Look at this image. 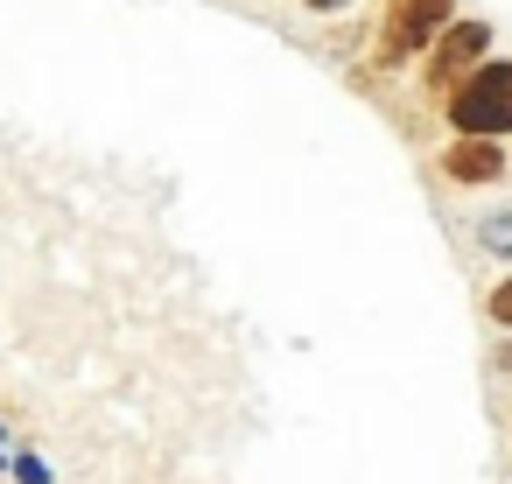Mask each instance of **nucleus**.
Instances as JSON below:
<instances>
[{"mask_svg": "<svg viewBox=\"0 0 512 484\" xmlns=\"http://www.w3.org/2000/svg\"><path fill=\"white\" fill-rule=\"evenodd\" d=\"M449 22H456V0H379V22H372L365 64H372L379 78H393V71L421 64Z\"/></svg>", "mask_w": 512, "mask_h": 484, "instance_id": "1", "label": "nucleus"}, {"mask_svg": "<svg viewBox=\"0 0 512 484\" xmlns=\"http://www.w3.org/2000/svg\"><path fill=\"white\" fill-rule=\"evenodd\" d=\"M449 134H477V141H512V57L477 64L449 99H442Z\"/></svg>", "mask_w": 512, "mask_h": 484, "instance_id": "2", "label": "nucleus"}, {"mask_svg": "<svg viewBox=\"0 0 512 484\" xmlns=\"http://www.w3.org/2000/svg\"><path fill=\"white\" fill-rule=\"evenodd\" d=\"M491 43H498V29L484 22V15H456L442 36H435V50L414 64L421 71V92H428V106H442L477 64H491Z\"/></svg>", "mask_w": 512, "mask_h": 484, "instance_id": "3", "label": "nucleus"}, {"mask_svg": "<svg viewBox=\"0 0 512 484\" xmlns=\"http://www.w3.org/2000/svg\"><path fill=\"white\" fill-rule=\"evenodd\" d=\"M435 176L456 190H498L512 176V148L505 141H477V134H449L435 148Z\"/></svg>", "mask_w": 512, "mask_h": 484, "instance_id": "4", "label": "nucleus"}, {"mask_svg": "<svg viewBox=\"0 0 512 484\" xmlns=\"http://www.w3.org/2000/svg\"><path fill=\"white\" fill-rule=\"evenodd\" d=\"M470 239H477V253H484V260L512 267V204H491V211H477Z\"/></svg>", "mask_w": 512, "mask_h": 484, "instance_id": "5", "label": "nucleus"}, {"mask_svg": "<svg viewBox=\"0 0 512 484\" xmlns=\"http://www.w3.org/2000/svg\"><path fill=\"white\" fill-rule=\"evenodd\" d=\"M484 323H491V330H512V274L484 288Z\"/></svg>", "mask_w": 512, "mask_h": 484, "instance_id": "6", "label": "nucleus"}, {"mask_svg": "<svg viewBox=\"0 0 512 484\" xmlns=\"http://www.w3.org/2000/svg\"><path fill=\"white\" fill-rule=\"evenodd\" d=\"M8 477H15V484H50V463H43L36 449H15V456H8Z\"/></svg>", "mask_w": 512, "mask_h": 484, "instance_id": "7", "label": "nucleus"}, {"mask_svg": "<svg viewBox=\"0 0 512 484\" xmlns=\"http://www.w3.org/2000/svg\"><path fill=\"white\" fill-rule=\"evenodd\" d=\"M491 372H512V330L491 337Z\"/></svg>", "mask_w": 512, "mask_h": 484, "instance_id": "8", "label": "nucleus"}, {"mask_svg": "<svg viewBox=\"0 0 512 484\" xmlns=\"http://www.w3.org/2000/svg\"><path fill=\"white\" fill-rule=\"evenodd\" d=\"M309 15H344V8H358V0H302Z\"/></svg>", "mask_w": 512, "mask_h": 484, "instance_id": "9", "label": "nucleus"}, {"mask_svg": "<svg viewBox=\"0 0 512 484\" xmlns=\"http://www.w3.org/2000/svg\"><path fill=\"white\" fill-rule=\"evenodd\" d=\"M8 456H15V449H0V477H8Z\"/></svg>", "mask_w": 512, "mask_h": 484, "instance_id": "10", "label": "nucleus"}]
</instances>
